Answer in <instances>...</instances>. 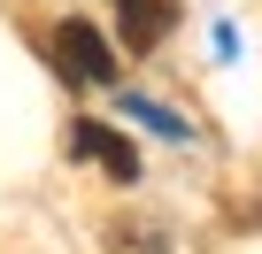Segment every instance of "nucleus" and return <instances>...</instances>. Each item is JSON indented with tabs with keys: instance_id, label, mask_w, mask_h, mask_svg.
Listing matches in <instances>:
<instances>
[{
	"instance_id": "nucleus-1",
	"label": "nucleus",
	"mask_w": 262,
	"mask_h": 254,
	"mask_svg": "<svg viewBox=\"0 0 262 254\" xmlns=\"http://www.w3.org/2000/svg\"><path fill=\"white\" fill-rule=\"evenodd\" d=\"M54 62H62L70 77H85V85H108V77H116V54H108V39H100L93 24H77V16L54 31Z\"/></svg>"
},
{
	"instance_id": "nucleus-2",
	"label": "nucleus",
	"mask_w": 262,
	"mask_h": 254,
	"mask_svg": "<svg viewBox=\"0 0 262 254\" xmlns=\"http://www.w3.org/2000/svg\"><path fill=\"white\" fill-rule=\"evenodd\" d=\"M70 154L100 162V170H108L116 185H131V177H139V147H131V139H116L108 123H77V131H70Z\"/></svg>"
},
{
	"instance_id": "nucleus-3",
	"label": "nucleus",
	"mask_w": 262,
	"mask_h": 254,
	"mask_svg": "<svg viewBox=\"0 0 262 254\" xmlns=\"http://www.w3.org/2000/svg\"><path fill=\"white\" fill-rule=\"evenodd\" d=\"M116 16H123V47L147 54V47L170 31V0H116Z\"/></svg>"
},
{
	"instance_id": "nucleus-4",
	"label": "nucleus",
	"mask_w": 262,
	"mask_h": 254,
	"mask_svg": "<svg viewBox=\"0 0 262 254\" xmlns=\"http://www.w3.org/2000/svg\"><path fill=\"white\" fill-rule=\"evenodd\" d=\"M108 254H170V239L147 231V223H116L108 231Z\"/></svg>"
},
{
	"instance_id": "nucleus-5",
	"label": "nucleus",
	"mask_w": 262,
	"mask_h": 254,
	"mask_svg": "<svg viewBox=\"0 0 262 254\" xmlns=\"http://www.w3.org/2000/svg\"><path fill=\"white\" fill-rule=\"evenodd\" d=\"M123 116H147L162 139H185V116H170V108H155V100H123Z\"/></svg>"
}]
</instances>
